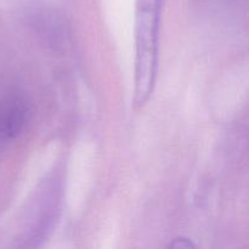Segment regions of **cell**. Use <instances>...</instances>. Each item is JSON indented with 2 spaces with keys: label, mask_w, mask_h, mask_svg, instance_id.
Instances as JSON below:
<instances>
[{
  "label": "cell",
  "mask_w": 249,
  "mask_h": 249,
  "mask_svg": "<svg viewBox=\"0 0 249 249\" xmlns=\"http://www.w3.org/2000/svg\"><path fill=\"white\" fill-rule=\"evenodd\" d=\"M164 0L135 2V78L134 108L141 109L155 89L158 70V40Z\"/></svg>",
  "instance_id": "6da1fadb"
},
{
  "label": "cell",
  "mask_w": 249,
  "mask_h": 249,
  "mask_svg": "<svg viewBox=\"0 0 249 249\" xmlns=\"http://www.w3.org/2000/svg\"><path fill=\"white\" fill-rule=\"evenodd\" d=\"M169 247L173 248H185V249H190V248H194L195 245L192 243L191 240L189 238H175L172 243H170Z\"/></svg>",
  "instance_id": "7a4b0ae2"
}]
</instances>
